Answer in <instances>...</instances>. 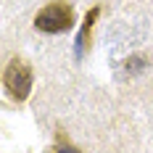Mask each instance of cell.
Wrapping results in <instances>:
<instances>
[{"label": "cell", "mask_w": 153, "mask_h": 153, "mask_svg": "<svg viewBox=\"0 0 153 153\" xmlns=\"http://www.w3.org/2000/svg\"><path fill=\"white\" fill-rule=\"evenodd\" d=\"M74 24V11L66 0H53L48 3L40 13L34 16V27L40 32H48V34H58V32L71 29Z\"/></svg>", "instance_id": "6da1fadb"}, {"label": "cell", "mask_w": 153, "mask_h": 153, "mask_svg": "<svg viewBox=\"0 0 153 153\" xmlns=\"http://www.w3.org/2000/svg\"><path fill=\"white\" fill-rule=\"evenodd\" d=\"M3 82H5V90L11 92V98L19 100V103H24L32 92V66L24 58H13L5 66Z\"/></svg>", "instance_id": "7a4b0ae2"}, {"label": "cell", "mask_w": 153, "mask_h": 153, "mask_svg": "<svg viewBox=\"0 0 153 153\" xmlns=\"http://www.w3.org/2000/svg\"><path fill=\"white\" fill-rule=\"evenodd\" d=\"M98 16H100V5H92L87 16H85V21H82V29L76 34V58H82V53L90 48V34H92V24L98 21Z\"/></svg>", "instance_id": "3957f363"}, {"label": "cell", "mask_w": 153, "mask_h": 153, "mask_svg": "<svg viewBox=\"0 0 153 153\" xmlns=\"http://www.w3.org/2000/svg\"><path fill=\"white\" fill-rule=\"evenodd\" d=\"M56 153H79L76 148H71V145H63V148H58Z\"/></svg>", "instance_id": "277c9868"}]
</instances>
